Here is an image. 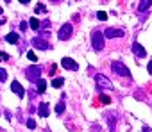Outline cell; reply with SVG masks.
Returning <instances> with one entry per match:
<instances>
[{
	"instance_id": "obj_1",
	"label": "cell",
	"mask_w": 152,
	"mask_h": 132,
	"mask_svg": "<svg viewBox=\"0 0 152 132\" xmlns=\"http://www.w3.org/2000/svg\"><path fill=\"white\" fill-rule=\"evenodd\" d=\"M91 47H93L95 52H100L104 48V34H102V30L95 29L93 32H91Z\"/></svg>"
},
{
	"instance_id": "obj_2",
	"label": "cell",
	"mask_w": 152,
	"mask_h": 132,
	"mask_svg": "<svg viewBox=\"0 0 152 132\" xmlns=\"http://www.w3.org/2000/svg\"><path fill=\"white\" fill-rule=\"evenodd\" d=\"M25 75L31 82H39L41 81V68H39L38 64H31L25 68Z\"/></svg>"
},
{
	"instance_id": "obj_3",
	"label": "cell",
	"mask_w": 152,
	"mask_h": 132,
	"mask_svg": "<svg viewBox=\"0 0 152 132\" xmlns=\"http://www.w3.org/2000/svg\"><path fill=\"white\" fill-rule=\"evenodd\" d=\"M111 68H113V71H115L116 75L125 77V79H131V71H129V68H127V66H125L123 63H120V61H113Z\"/></svg>"
},
{
	"instance_id": "obj_4",
	"label": "cell",
	"mask_w": 152,
	"mask_h": 132,
	"mask_svg": "<svg viewBox=\"0 0 152 132\" xmlns=\"http://www.w3.org/2000/svg\"><path fill=\"white\" fill-rule=\"evenodd\" d=\"M95 84H97L98 89H111V88H113V84L109 82V79L106 75H102V73H97L95 75Z\"/></svg>"
},
{
	"instance_id": "obj_5",
	"label": "cell",
	"mask_w": 152,
	"mask_h": 132,
	"mask_svg": "<svg viewBox=\"0 0 152 132\" xmlns=\"http://www.w3.org/2000/svg\"><path fill=\"white\" fill-rule=\"evenodd\" d=\"M57 38L61 39V41H66V39L72 38V23H64L61 29H59V34Z\"/></svg>"
},
{
	"instance_id": "obj_6",
	"label": "cell",
	"mask_w": 152,
	"mask_h": 132,
	"mask_svg": "<svg viewBox=\"0 0 152 132\" xmlns=\"http://www.w3.org/2000/svg\"><path fill=\"white\" fill-rule=\"evenodd\" d=\"M104 36L106 38H123L125 36V32H123V29H116V27H109V29H106L104 30Z\"/></svg>"
},
{
	"instance_id": "obj_7",
	"label": "cell",
	"mask_w": 152,
	"mask_h": 132,
	"mask_svg": "<svg viewBox=\"0 0 152 132\" xmlns=\"http://www.w3.org/2000/svg\"><path fill=\"white\" fill-rule=\"evenodd\" d=\"M32 45H34L36 48H39V50H48L50 48V43L47 41V39L39 38V36H36L34 39H32Z\"/></svg>"
},
{
	"instance_id": "obj_8",
	"label": "cell",
	"mask_w": 152,
	"mask_h": 132,
	"mask_svg": "<svg viewBox=\"0 0 152 132\" xmlns=\"http://www.w3.org/2000/svg\"><path fill=\"white\" fill-rule=\"evenodd\" d=\"M61 66L64 70H72V71H75V70H79V64L74 61V59H70V57H64L63 61H61Z\"/></svg>"
},
{
	"instance_id": "obj_9",
	"label": "cell",
	"mask_w": 152,
	"mask_h": 132,
	"mask_svg": "<svg viewBox=\"0 0 152 132\" xmlns=\"http://www.w3.org/2000/svg\"><path fill=\"white\" fill-rule=\"evenodd\" d=\"M50 114V107H48V104L47 102H41L38 105V116L39 118H48Z\"/></svg>"
},
{
	"instance_id": "obj_10",
	"label": "cell",
	"mask_w": 152,
	"mask_h": 132,
	"mask_svg": "<svg viewBox=\"0 0 152 132\" xmlns=\"http://www.w3.org/2000/svg\"><path fill=\"white\" fill-rule=\"evenodd\" d=\"M11 89L15 91V93H16L20 98H23V96H25V89L22 88V84H20L18 81H13V82H11Z\"/></svg>"
},
{
	"instance_id": "obj_11",
	"label": "cell",
	"mask_w": 152,
	"mask_h": 132,
	"mask_svg": "<svg viewBox=\"0 0 152 132\" xmlns=\"http://www.w3.org/2000/svg\"><path fill=\"white\" fill-rule=\"evenodd\" d=\"M133 52H134V55H138V57H145V55H147L145 48H143L138 41H136V43H133Z\"/></svg>"
},
{
	"instance_id": "obj_12",
	"label": "cell",
	"mask_w": 152,
	"mask_h": 132,
	"mask_svg": "<svg viewBox=\"0 0 152 132\" xmlns=\"http://www.w3.org/2000/svg\"><path fill=\"white\" fill-rule=\"evenodd\" d=\"M116 113H111V114H106V118H108V123H109V129H111V132H113L115 129H116Z\"/></svg>"
},
{
	"instance_id": "obj_13",
	"label": "cell",
	"mask_w": 152,
	"mask_h": 132,
	"mask_svg": "<svg viewBox=\"0 0 152 132\" xmlns=\"http://www.w3.org/2000/svg\"><path fill=\"white\" fill-rule=\"evenodd\" d=\"M150 5H152V0H143V2H140V5H138V11L143 13V11H147Z\"/></svg>"
},
{
	"instance_id": "obj_14",
	"label": "cell",
	"mask_w": 152,
	"mask_h": 132,
	"mask_svg": "<svg viewBox=\"0 0 152 132\" xmlns=\"http://www.w3.org/2000/svg\"><path fill=\"white\" fill-rule=\"evenodd\" d=\"M18 39H20V36L16 34V32H9V34L5 36V41L7 43H18Z\"/></svg>"
},
{
	"instance_id": "obj_15",
	"label": "cell",
	"mask_w": 152,
	"mask_h": 132,
	"mask_svg": "<svg viewBox=\"0 0 152 132\" xmlns=\"http://www.w3.org/2000/svg\"><path fill=\"white\" fill-rule=\"evenodd\" d=\"M45 89H47V81H43V79H41V81L38 82V89L36 91L41 95V93H45Z\"/></svg>"
},
{
	"instance_id": "obj_16",
	"label": "cell",
	"mask_w": 152,
	"mask_h": 132,
	"mask_svg": "<svg viewBox=\"0 0 152 132\" xmlns=\"http://www.w3.org/2000/svg\"><path fill=\"white\" fill-rule=\"evenodd\" d=\"M63 84H64V79L63 77H56L54 81H52V86H54V88H61Z\"/></svg>"
},
{
	"instance_id": "obj_17",
	"label": "cell",
	"mask_w": 152,
	"mask_h": 132,
	"mask_svg": "<svg viewBox=\"0 0 152 132\" xmlns=\"http://www.w3.org/2000/svg\"><path fill=\"white\" fill-rule=\"evenodd\" d=\"M29 25H31V29H32V30H38V29H39V20H38V18H31Z\"/></svg>"
},
{
	"instance_id": "obj_18",
	"label": "cell",
	"mask_w": 152,
	"mask_h": 132,
	"mask_svg": "<svg viewBox=\"0 0 152 132\" xmlns=\"http://www.w3.org/2000/svg\"><path fill=\"white\" fill-rule=\"evenodd\" d=\"M27 127H29L31 130L36 129V120H34V118H29V120H27Z\"/></svg>"
},
{
	"instance_id": "obj_19",
	"label": "cell",
	"mask_w": 152,
	"mask_h": 132,
	"mask_svg": "<svg viewBox=\"0 0 152 132\" xmlns=\"http://www.w3.org/2000/svg\"><path fill=\"white\" fill-rule=\"evenodd\" d=\"M97 18L100 20V22H104V20H108V13H104V11H98V13H97Z\"/></svg>"
},
{
	"instance_id": "obj_20",
	"label": "cell",
	"mask_w": 152,
	"mask_h": 132,
	"mask_svg": "<svg viewBox=\"0 0 152 132\" xmlns=\"http://www.w3.org/2000/svg\"><path fill=\"white\" fill-rule=\"evenodd\" d=\"M4 81H7V71L4 68H0V82H4Z\"/></svg>"
},
{
	"instance_id": "obj_21",
	"label": "cell",
	"mask_w": 152,
	"mask_h": 132,
	"mask_svg": "<svg viewBox=\"0 0 152 132\" xmlns=\"http://www.w3.org/2000/svg\"><path fill=\"white\" fill-rule=\"evenodd\" d=\"M63 111H64V104H63V102H59V104L56 105V113H57V114H61Z\"/></svg>"
},
{
	"instance_id": "obj_22",
	"label": "cell",
	"mask_w": 152,
	"mask_h": 132,
	"mask_svg": "<svg viewBox=\"0 0 152 132\" xmlns=\"http://www.w3.org/2000/svg\"><path fill=\"white\" fill-rule=\"evenodd\" d=\"M27 57H29V61H34V63L38 61V57H36V54H34L32 50H29V52H27Z\"/></svg>"
},
{
	"instance_id": "obj_23",
	"label": "cell",
	"mask_w": 152,
	"mask_h": 132,
	"mask_svg": "<svg viewBox=\"0 0 152 132\" xmlns=\"http://www.w3.org/2000/svg\"><path fill=\"white\" fill-rule=\"evenodd\" d=\"M100 102H102V104H111V98L106 96V95H100Z\"/></svg>"
},
{
	"instance_id": "obj_24",
	"label": "cell",
	"mask_w": 152,
	"mask_h": 132,
	"mask_svg": "<svg viewBox=\"0 0 152 132\" xmlns=\"http://www.w3.org/2000/svg\"><path fill=\"white\" fill-rule=\"evenodd\" d=\"M0 61H9V55L4 54V52H0Z\"/></svg>"
},
{
	"instance_id": "obj_25",
	"label": "cell",
	"mask_w": 152,
	"mask_h": 132,
	"mask_svg": "<svg viewBox=\"0 0 152 132\" xmlns=\"http://www.w3.org/2000/svg\"><path fill=\"white\" fill-rule=\"evenodd\" d=\"M38 13H45V5H38V7H36V15H38Z\"/></svg>"
},
{
	"instance_id": "obj_26",
	"label": "cell",
	"mask_w": 152,
	"mask_h": 132,
	"mask_svg": "<svg viewBox=\"0 0 152 132\" xmlns=\"http://www.w3.org/2000/svg\"><path fill=\"white\" fill-rule=\"evenodd\" d=\"M48 36H50V32H48V30H43V32H41V36H39V38H43V39H45V38H48Z\"/></svg>"
},
{
	"instance_id": "obj_27",
	"label": "cell",
	"mask_w": 152,
	"mask_h": 132,
	"mask_svg": "<svg viewBox=\"0 0 152 132\" xmlns=\"http://www.w3.org/2000/svg\"><path fill=\"white\" fill-rule=\"evenodd\" d=\"M20 29L25 32V29H27V22H22V23H20Z\"/></svg>"
},
{
	"instance_id": "obj_28",
	"label": "cell",
	"mask_w": 152,
	"mask_h": 132,
	"mask_svg": "<svg viewBox=\"0 0 152 132\" xmlns=\"http://www.w3.org/2000/svg\"><path fill=\"white\" fill-rule=\"evenodd\" d=\"M147 70H149V73H150V75H152V61H150V63H149V66H147Z\"/></svg>"
},
{
	"instance_id": "obj_29",
	"label": "cell",
	"mask_w": 152,
	"mask_h": 132,
	"mask_svg": "<svg viewBox=\"0 0 152 132\" xmlns=\"http://www.w3.org/2000/svg\"><path fill=\"white\" fill-rule=\"evenodd\" d=\"M143 132H152V129L150 127H143Z\"/></svg>"
},
{
	"instance_id": "obj_30",
	"label": "cell",
	"mask_w": 152,
	"mask_h": 132,
	"mask_svg": "<svg viewBox=\"0 0 152 132\" xmlns=\"http://www.w3.org/2000/svg\"><path fill=\"white\" fill-rule=\"evenodd\" d=\"M0 15H2V7H0Z\"/></svg>"
}]
</instances>
